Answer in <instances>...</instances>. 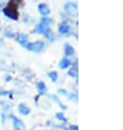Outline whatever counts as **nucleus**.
Returning <instances> with one entry per match:
<instances>
[{"instance_id":"f257e3e1","label":"nucleus","mask_w":123,"mask_h":130,"mask_svg":"<svg viewBox=\"0 0 123 130\" xmlns=\"http://www.w3.org/2000/svg\"><path fill=\"white\" fill-rule=\"evenodd\" d=\"M16 10H17L16 2L10 1L8 3V7H6V8L3 9V14L11 20H17V11Z\"/></svg>"},{"instance_id":"f03ea898","label":"nucleus","mask_w":123,"mask_h":130,"mask_svg":"<svg viewBox=\"0 0 123 130\" xmlns=\"http://www.w3.org/2000/svg\"><path fill=\"white\" fill-rule=\"evenodd\" d=\"M44 46L45 44L40 41H37V42H34V43H28L26 48L31 52H34V53H39L44 49Z\"/></svg>"},{"instance_id":"7ed1b4c3","label":"nucleus","mask_w":123,"mask_h":130,"mask_svg":"<svg viewBox=\"0 0 123 130\" xmlns=\"http://www.w3.org/2000/svg\"><path fill=\"white\" fill-rule=\"evenodd\" d=\"M64 10H66V12L69 13L70 15L75 17L77 14V6H76V3H74V2H68L67 5L64 6Z\"/></svg>"},{"instance_id":"20e7f679","label":"nucleus","mask_w":123,"mask_h":130,"mask_svg":"<svg viewBox=\"0 0 123 130\" xmlns=\"http://www.w3.org/2000/svg\"><path fill=\"white\" fill-rule=\"evenodd\" d=\"M12 119H13V127H14V130H25L24 122L21 120V119L15 118V117H12Z\"/></svg>"},{"instance_id":"39448f33","label":"nucleus","mask_w":123,"mask_h":130,"mask_svg":"<svg viewBox=\"0 0 123 130\" xmlns=\"http://www.w3.org/2000/svg\"><path fill=\"white\" fill-rule=\"evenodd\" d=\"M16 41L19 42L23 47H26L28 44V37H27V35H25V34H19L16 36Z\"/></svg>"},{"instance_id":"423d86ee","label":"nucleus","mask_w":123,"mask_h":130,"mask_svg":"<svg viewBox=\"0 0 123 130\" xmlns=\"http://www.w3.org/2000/svg\"><path fill=\"white\" fill-rule=\"evenodd\" d=\"M38 10H39V13H40L43 17L48 15L49 12H50V10H49V8H48V6H47L46 3H40V5L38 6Z\"/></svg>"},{"instance_id":"0eeeda50","label":"nucleus","mask_w":123,"mask_h":130,"mask_svg":"<svg viewBox=\"0 0 123 130\" xmlns=\"http://www.w3.org/2000/svg\"><path fill=\"white\" fill-rule=\"evenodd\" d=\"M19 111L22 115H24V116H26V115L30 114V107H27V105H25L24 103H21L19 105Z\"/></svg>"},{"instance_id":"6e6552de","label":"nucleus","mask_w":123,"mask_h":130,"mask_svg":"<svg viewBox=\"0 0 123 130\" xmlns=\"http://www.w3.org/2000/svg\"><path fill=\"white\" fill-rule=\"evenodd\" d=\"M70 32V26L67 23H61L59 24V33L60 34H68Z\"/></svg>"},{"instance_id":"1a4fd4ad","label":"nucleus","mask_w":123,"mask_h":130,"mask_svg":"<svg viewBox=\"0 0 123 130\" xmlns=\"http://www.w3.org/2000/svg\"><path fill=\"white\" fill-rule=\"evenodd\" d=\"M64 52H66L67 56H73L74 53H75V50H74V48L72 47L70 44H66V45H64Z\"/></svg>"},{"instance_id":"9d476101","label":"nucleus","mask_w":123,"mask_h":130,"mask_svg":"<svg viewBox=\"0 0 123 130\" xmlns=\"http://www.w3.org/2000/svg\"><path fill=\"white\" fill-rule=\"evenodd\" d=\"M71 64V61L69 60L68 58H62L60 60V63H59V67L61 69H67V68Z\"/></svg>"},{"instance_id":"9b49d317","label":"nucleus","mask_w":123,"mask_h":130,"mask_svg":"<svg viewBox=\"0 0 123 130\" xmlns=\"http://www.w3.org/2000/svg\"><path fill=\"white\" fill-rule=\"evenodd\" d=\"M37 90H38V92L40 93V94H46V92H47V86L44 82H38V84H37Z\"/></svg>"},{"instance_id":"f8f14e48","label":"nucleus","mask_w":123,"mask_h":130,"mask_svg":"<svg viewBox=\"0 0 123 130\" xmlns=\"http://www.w3.org/2000/svg\"><path fill=\"white\" fill-rule=\"evenodd\" d=\"M49 78L51 79V81L52 82H56L57 80H58V73L56 71H51V72H49Z\"/></svg>"},{"instance_id":"ddd939ff","label":"nucleus","mask_w":123,"mask_h":130,"mask_svg":"<svg viewBox=\"0 0 123 130\" xmlns=\"http://www.w3.org/2000/svg\"><path fill=\"white\" fill-rule=\"evenodd\" d=\"M69 75H71V77H77V72H76V69H75V68H72V69H70L69 70Z\"/></svg>"},{"instance_id":"4468645a","label":"nucleus","mask_w":123,"mask_h":130,"mask_svg":"<svg viewBox=\"0 0 123 130\" xmlns=\"http://www.w3.org/2000/svg\"><path fill=\"white\" fill-rule=\"evenodd\" d=\"M52 99H53V100H55V101H56V102H57L58 104H59V105H61V107H62V108H63V109H66V108H67L66 106H64V105H63V104H62V103H61V102H60V101H59V100H58V99H57V96H56V95H52Z\"/></svg>"},{"instance_id":"2eb2a0df","label":"nucleus","mask_w":123,"mask_h":130,"mask_svg":"<svg viewBox=\"0 0 123 130\" xmlns=\"http://www.w3.org/2000/svg\"><path fill=\"white\" fill-rule=\"evenodd\" d=\"M56 117L58 119H61V120H63V121H66V118L63 117V114H60V113H57L56 114Z\"/></svg>"},{"instance_id":"dca6fc26","label":"nucleus","mask_w":123,"mask_h":130,"mask_svg":"<svg viewBox=\"0 0 123 130\" xmlns=\"http://www.w3.org/2000/svg\"><path fill=\"white\" fill-rule=\"evenodd\" d=\"M7 1H8V0H0V9H2V7L6 5Z\"/></svg>"},{"instance_id":"f3484780","label":"nucleus","mask_w":123,"mask_h":130,"mask_svg":"<svg viewBox=\"0 0 123 130\" xmlns=\"http://www.w3.org/2000/svg\"><path fill=\"white\" fill-rule=\"evenodd\" d=\"M5 80L8 82L9 80H11V77H10V75H7V77H5Z\"/></svg>"},{"instance_id":"a211bd4d","label":"nucleus","mask_w":123,"mask_h":130,"mask_svg":"<svg viewBox=\"0 0 123 130\" xmlns=\"http://www.w3.org/2000/svg\"><path fill=\"white\" fill-rule=\"evenodd\" d=\"M72 130H77V127H75V126H73V127H71Z\"/></svg>"}]
</instances>
